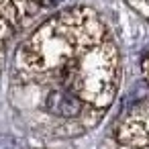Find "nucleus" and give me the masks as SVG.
<instances>
[{
  "mask_svg": "<svg viewBox=\"0 0 149 149\" xmlns=\"http://www.w3.org/2000/svg\"><path fill=\"white\" fill-rule=\"evenodd\" d=\"M25 2H35V4H45V2H49V0H25Z\"/></svg>",
  "mask_w": 149,
  "mask_h": 149,
  "instance_id": "obj_1",
  "label": "nucleus"
}]
</instances>
